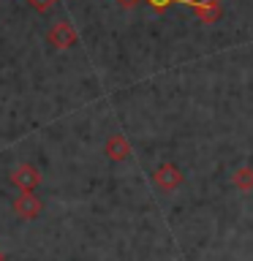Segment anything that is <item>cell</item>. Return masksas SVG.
<instances>
[{
	"label": "cell",
	"instance_id": "5b68a950",
	"mask_svg": "<svg viewBox=\"0 0 253 261\" xmlns=\"http://www.w3.org/2000/svg\"><path fill=\"white\" fill-rule=\"evenodd\" d=\"M188 8H193L196 16H199L201 22H218L220 16H223V8H220V0H185Z\"/></svg>",
	"mask_w": 253,
	"mask_h": 261
},
{
	"label": "cell",
	"instance_id": "ba28073f",
	"mask_svg": "<svg viewBox=\"0 0 253 261\" xmlns=\"http://www.w3.org/2000/svg\"><path fill=\"white\" fill-rule=\"evenodd\" d=\"M147 6L153 8V11H158V14H163L169 6H174V3H180V6H185V0H144Z\"/></svg>",
	"mask_w": 253,
	"mask_h": 261
},
{
	"label": "cell",
	"instance_id": "8fae6325",
	"mask_svg": "<svg viewBox=\"0 0 253 261\" xmlns=\"http://www.w3.org/2000/svg\"><path fill=\"white\" fill-rule=\"evenodd\" d=\"M0 261H3V250H0Z\"/></svg>",
	"mask_w": 253,
	"mask_h": 261
},
{
	"label": "cell",
	"instance_id": "8992f818",
	"mask_svg": "<svg viewBox=\"0 0 253 261\" xmlns=\"http://www.w3.org/2000/svg\"><path fill=\"white\" fill-rule=\"evenodd\" d=\"M104 155L109 161H125V158H131V142L122 134H112L109 139H106V144H104Z\"/></svg>",
	"mask_w": 253,
	"mask_h": 261
},
{
	"label": "cell",
	"instance_id": "3957f363",
	"mask_svg": "<svg viewBox=\"0 0 253 261\" xmlns=\"http://www.w3.org/2000/svg\"><path fill=\"white\" fill-rule=\"evenodd\" d=\"M153 179H155V185L161 188V191H174V188H180L183 185V179H185V174L180 171L174 163H163V166H158L155 169V174H153Z\"/></svg>",
	"mask_w": 253,
	"mask_h": 261
},
{
	"label": "cell",
	"instance_id": "30bf717a",
	"mask_svg": "<svg viewBox=\"0 0 253 261\" xmlns=\"http://www.w3.org/2000/svg\"><path fill=\"white\" fill-rule=\"evenodd\" d=\"M117 3L122 6V8H134V6H139L142 0H117Z\"/></svg>",
	"mask_w": 253,
	"mask_h": 261
},
{
	"label": "cell",
	"instance_id": "277c9868",
	"mask_svg": "<svg viewBox=\"0 0 253 261\" xmlns=\"http://www.w3.org/2000/svg\"><path fill=\"white\" fill-rule=\"evenodd\" d=\"M49 46H55V49H68L77 44V30H73V24L71 22H57L52 30H49Z\"/></svg>",
	"mask_w": 253,
	"mask_h": 261
},
{
	"label": "cell",
	"instance_id": "7a4b0ae2",
	"mask_svg": "<svg viewBox=\"0 0 253 261\" xmlns=\"http://www.w3.org/2000/svg\"><path fill=\"white\" fill-rule=\"evenodd\" d=\"M11 182H14V188H19V191H36L41 185V171L33 166V163H22V166H16L11 171Z\"/></svg>",
	"mask_w": 253,
	"mask_h": 261
},
{
	"label": "cell",
	"instance_id": "6da1fadb",
	"mask_svg": "<svg viewBox=\"0 0 253 261\" xmlns=\"http://www.w3.org/2000/svg\"><path fill=\"white\" fill-rule=\"evenodd\" d=\"M44 210V201L36 196V191H19V196L14 199V215L22 220H36Z\"/></svg>",
	"mask_w": 253,
	"mask_h": 261
},
{
	"label": "cell",
	"instance_id": "52a82bcc",
	"mask_svg": "<svg viewBox=\"0 0 253 261\" xmlns=\"http://www.w3.org/2000/svg\"><path fill=\"white\" fill-rule=\"evenodd\" d=\"M232 185L240 191H253V166H240L232 174Z\"/></svg>",
	"mask_w": 253,
	"mask_h": 261
},
{
	"label": "cell",
	"instance_id": "9c48e42d",
	"mask_svg": "<svg viewBox=\"0 0 253 261\" xmlns=\"http://www.w3.org/2000/svg\"><path fill=\"white\" fill-rule=\"evenodd\" d=\"M24 3H28V6L33 8V11H38V14H46L49 8H52V6L57 3V0H24Z\"/></svg>",
	"mask_w": 253,
	"mask_h": 261
}]
</instances>
